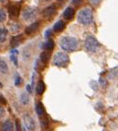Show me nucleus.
<instances>
[{
    "label": "nucleus",
    "instance_id": "1",
    "mask_svg": "<svg viewBox=\"0 0 118 131\" xmlns=\"http://www.w3.org/2000/svg\"><path fill=\"white\" fill-rule=\"evenodd\" d=\"M59 44L64 51L73 52L78 47V41L73 37H63L60 40Z\"/></svg>",
    "mask_w": 118,
    "mask_h": 131
},
{
    "label": "nucleus",
    "instance_id": "2",
    "mask_svg": "<svg viewBox=\"0 0 118 131\" xmlns=\"http://www.w3.org/2000/svg\"><path fill=\"white\" fill-rule=\"evenodd\" d=\"M77 20L83 25L90 24L93 21V12L90 7H84L78 13Z\"/></svg>",
    "mask_w": 118,
    "mask_h": 131
},
{
    "label": "nucleus",
    "instance_id": "3",
    "mask_svg": "<svg viewBox=\"0 0 118 131\" xmlns=\"http://www.w3.org/2000/svg\"><path fill=\"white\" fill-rule=\"evenodd\" d=\"M69 63H70V57L64 52H57L53 57V63L57 67H66Z\"/></svg>",
    "mask_w": 118,
    "mask_h": 131
},
{
    "label": "nucleus",
    "instance_id": "4",
    "mask_svg": "<svg viewBox=\"0 0 118 131\" xmlns=\"http://www.w3.org/2000/svg\"><path fill=\"white\" fill-rule=\"evenodd\" d=\"M84 47L88 51L95 52L100 47V43L95 37L89 36L86 37L85 41H84Z\"/></svg>",
    "mask_w": 118,
    "mask_h": 131
},
{
    "label": "nucleus",
    "instance_id": "5",
    "mask_svg": "<svg viewBox=\"0 0 118 131\" xmlns=\"http://www.w3.org/2000/svg\"><path fill=\"white\" fill-rule=\"evenodd\" d=\"M22 16H23V19L24 21H32L37 17V12L33 8H26L23 12Z\"/></svg>",
    "mask_w": 118,
    "mask_h": 131
},
{
    "label": "nucleus",
    "instance_id": "6",
    "mask_svg": "<svg viewBox=\"0 0 118 131\" xmlns=\"http://www.w3.org/2000/svg\"><path fill=\"white\" fill-rule=\"evenodd\" d=\"M24 123L25 127L27 128L28 130L30 131H34L36 128V123L34 119L31 116H30L29 115H25L24 117Z\"/></svg>",
    "mask_w": 118,
    "mask_h": 131
},
{
    "label": "nucleus",
    "instance_id": "7",
    "mask_svg": "<svg viewBox=\"0 0 118 131\" xmlns=\"http://www.w3.org/2000/svg\"><path fill=\"white\" fill-rule=\"evenodd\" d=\"M20 12V6L17 4H13L9 7V15L10 18H16L17 17Z\"/></svg>",
    "mask_w": 118,
    "mask_h": 131
},
{
    "label": "nucleus",
    "instance_id": "8",
    "mask_svg": "<svg viewBox=\"0 0 118 131\" xmlns=\"http://www.w3.org/2000/svg\"><path fill=\"white\" fill-rule=\"evenodd\" d=\"M56 12H57V8H56L55 4H52V5H50L48 6L47 8H45L43 12V14H44V17H51L53 15L55 14Z\"/></svg>",
    "mask_w": 118,
    "mask_h": 131
},
{
    "label": "nucleus",
    "instance_id": "9",
    "mask_svg": "<svg viewBox=\"0 0 118 131\" xmlns=\"http://www.w3.org/2000/svg\"><path fill=\"white\" fill-rule=\"evenodd\" d=\"M38 28H39V23L38 22H35V23L31 24L30 25H29L28 27L25 29V33L27 35L34 34L35 32H37Z\"/></svg>",
    "mask_w": 118,
    "mask_h": 131
},
{
    "label": "nucleus",
    "instance_id": "10",
    "mask_svg": "<svg viewBox=\"0 0 118 131\" xmlns=\"http://www.w3.org/2000/svg\"><path fill=\"white\" fill-rule=\"evenodd\" d=\"M74 15H75V10H74V8L70 7V6L66 8L63 12V17L66 20L72 19L73 17H74Z\"/></svg>",
    "mask_w": 118,
    "mask_h": 131
},
{
    "label": "nucleus",
    "instance_id": "11",
    "mask_svg": "<svg viewBox=\"0 0 118 131\" xmlns=\"http://www.w3.org/2000/svg\"><path fill=\"white\" fill-rule=\"evenodd\" d=\"M64 28H65V23H64L63 20H59V21H57V23L54 24V26H53V30H54L55 32H61L64 30Z\"/></svg>",
    "mask_w": 118,
    "mask_h": 131
},
{
    "label": "nucleus",
    "instance_id": "12",
    "mask_svg": "<svg viewBox=\"0 0 118 131\" xmlns=\"http://www.w3.org/2000/svg\"><path fill=\"white\" fill-rule=\"evenodd\" d=\"M1 130L2 131H13L14 130V125H13V123L10 122V120L5 121L3 124H2Z\"/></svg>",
    "mask_w": 118,
    "mask_h": 131
},
{
    "label": "nucleus",
    "instance_id": "13",
    "mask_svg": "<svg viewBox=\"0 0 118 131\" xmlns=\"http://www.w3.org/2000/svg\"><path fill=\"white\" fill-rule=\"evenodd\" d=\"M22 41H23V36L22 35L15 36L10 40V44H12V47H17V46H18L22 43Z\"/></svg>",
    "mask_w": 118,
    "mask_h": 131
},
{
    "label": "nucleus",
    "instance_id": "14",
    "mask_svg": "<svg viewBox=\"0 0 118 131\" xmlns=\"http://www.w3.org/2000/svg\"><path fill=\"white\" fill-rule=\"evenodd\" d=\"M50 59V51H44L41 53L40 55V60L42 61V63H44V64L47 63Z\"/></svg>",
    "mask_w": 118,
    "mask_h": 131
},
{
    "label": "nucleus",
    "instance_id": "15",
    "mask_svg": "<svg viewBox=\"0 0 118 131\" xmlns=\"http://www.w3.org/2000/svg\"><path fill=\"white\" fill-rule=\"evenodd\" d=\"M45 90V84L43 81H39L37 84V87H36V92L38 95H42Z\"/></svg>",
    "mask_w": 118,
    "mask_h": 131
},
{
    "label": "nucleus",
    "instance_id": "16",
    "mask_svg": "<svg viewBox=\"0 0 118 131\" xmlns=\"http://www.w3.org/2000/svg\"><path fill=\"white\" fill-rule=\"evenodd\" d=\"M8 35V30L5 28H0V43H3L6 41Z\"/></svg>",
    "mask_w": 118,
    "mask_h": 131
},
{
    "label": "nucleus",
    "instance_id": "17",
    "mask_svg": "<svg viewBox=\"0 0 118 131\" xmlns=\"http://www.w3.org/2000/svg\"><path fill=\"white\" fill-rule=\"evenodd\" d=\"M36 112H37V115L40 117L43 116L45 114V110H44V105L41 103H37V105H36Z\"/></svg>",
    "mask_w": 118,
    "mask_h": 131
},
{
    "label": "nucleus",
    "instance_id": "18",
    "mask_svg": "<svg viewBox=\"0 0 118 131\" xmlns=\"http://www.w3.org/2000/svg\"><path fill=\"white\" fill-rule=\"evenodd\" d=\"M20 101L21 103L24 104V105H27V104L30 103V95H29L28 93L26 92H23L20 95Z\"/></svg>",
    "mask_w": 118,
    "mask_h": 131
},
{
    "label": "nucleus",
    "instance_id": "19",
    "mask_svg": "<svg viewBox=\"0 0 118 131\" xmlns=\"http://www.w3.org/2000/svg\"><path fill=\"white\" fill-rule=\"evenodd\" d=\"M55 47V43L52 39H49L44 44V49L47 51H50V50H52Z\"/></svg>",
    "mask_w": 118,
    "mask_h": 131
},
{
    "label": "nucleus",
    "instance_id": "20",
    "mask_svg": "<svg viewBox=\"0 0 118 131\" xmlns=\"http://www.w3.org/2000/svg\"><path fill=\"white\" fill-rule=\"evenodd\" d=\"M8 65L5 61L4 60H0V72L4 73V74H7L8 73Z\"/></svg>",
    "mask_w": 118,
    "mask_h": 131
},
{
    "label": "nucleus",
    "instance_id": "21",
    "mask_svg": "<svg viewBox=\"0 0 118 131\" xmlns=\"http://www.w3.org/2000/svg\"><path fill=\"white\" fill-rule=\"evenodd\" d=\"M17 50H10V60L13 62V63L16 66H17L18 64V62H17Z\"/></svg>",
    "mask_w": 118,
    "mask_h": 131
},
{
    "label": "nucleus",
    "instance_id": "22",
    "mask_svg": "<svg viewBox=\"0 0 118 131\" xmlns=\"http://www.w3.org/2000/svg\"><path fill=\"white\" fill-rule=\"evenodd\" d=\"M30 56H31V52H30V50H28V48L24 49V51H23V59L25 60V61H28V60L30 58Z\"/></svg>",
    "mask_w": 118,
    "mask_h": 131
},
{
    "label": "nucleus",
    "instance_id": "23",
    "mask_svg": "<svg viewBox=\"0 0 118 131\" xmlns=\"http://www.w3.org/2000/svg\"><path fill=\"white\" fill-rule=\"evenodd\" d=\"M10 29L12 32H18L20 30V29H21V25H20L18 23H13L10 24Z\"/></svg>",
    "mask_w": 118,
    "mask_h": 131
},
{
    "label": "nucleus",
    "instance_id": "24",
    "mask_svg": "<svg viewBox=\"0 0 118 131\" xmlns=\"http://www.w3.org/2000/svg\"><path fill=\"white\" fill-rule=\"evenodd\" d=\"M6 17H7L6 12H4L3 9H0V23H3V22L5 21Z\"/></svg>",
    "mask_w": 118,
    "mask_h": 131
},
{
    "label": "nucleus",
    "instance_id": "25",
    "mask_svg": "<svg viewBox=\"0 0 118 131\" xmlns=\"http://www.w3.org/2000/svg\"><path fill=\"white\" fill-rule=\"evenodd\" d=\"M22 78L18 74H16V77H15V85L16 86H19L20 84L22 83Z\"/></svg>",
    "mask_w": 118,
    "mask_h": 131
},
{
    "label": "nucleus",
    "instance_id": "26",
    "mask_svg": "<svg viewBox=\"0 0 118 131\" xmlns=\"http://www.w3.org/2000/svg\"><path fill=\"white\" fill-rule=\"evenodd\" d=\"M4 115H5V110H4V108L0 107V118H2V117L4 116Z\"/></svg>",
    "mask_w": 118,
    "mask_h": 131
},
{
    "label": "nucleus",
    "instance_id": "27",
    "mask_svg": "<svg viewBox=\"0 0 118 131\" xmlns=\"http://www.w3.org/2000/svg\"><path fill=\"white\" fill-rule=\"evenodd\" d=\"M50 36H51V30H47L45 32H44V37H47L48 38V37H50Z\"/></svg>",
    "mask_w": 118,
    "mask_h": 131
},
{
    "label": "nucleus",
    "instance_id": "28",
    "mask_svg": "<svg viewBox=\"0 0 118 131\" xmlns=\"http://www.w3.org/2000/svg\"><path fill=\"white\" fill-rule=\"evenodd\" d=\"M100 2H101V0H90V3L94 4V5H97Z\"/></svg>",
    "mask_w": 118,
    "mask_h": 131
},
{
    "label": "nucleus",
    "instance_id": "29",
    "mask_svg": "<svg viewBox=\"0 0 118 131\" xmlns=\"http://www.w3.org/2000/svg\"><path fill=\"white\" fill-rule=\"evenodd\" d=\"M82 0H72V3L75 4V5H79L81 4Z\"/></svg>",
    "mask_w": 118,
    "mask_h": 131
},
{
    "label": "nucleus",
    "instance_id": "30",
    "mask_svg": "<svg viewBox=\"0 0 118 131\" xmlns=\"http://www.w3.org/2000/svg\"><path fill=\"white\" fill-rule=\"evenodd\" d=\"M26 89H27V91L29 93H32V89H31V86H30V85H27Z\"/></svg>",
    "mask_w": 118,
    "mask_h": 131
},
{
    "label": "nucleus",
    "instance_id": "31",
    "mask_svg": "<svg viewBox=\"0 0 118 131\" xmlns=\"http://www.w3.org/2000/svg\"><path fill=\"white\" fill-rule=\"evenodd\" d=\"M4 2H6V0H0V3H4Z\"/></svg>",
    "mask_w": 118,
    "mask_h": 131
},
{
    "label": "nucleus",
    "instance_id": "32",
    "mask_svg": "<svg viewBox=\"0 0 118 131\" xmlns=\"http://www.w3.org/2000/svg\"><path fill=\"white\" fill-rule=\"evenodd\" d=\"M64 0H57V2H59V3H62V2H63Z\"/></svg>",
    "mask_w": 118,
    "mask_h": 131
},
{
    "label": "nucleus",
    "instance_id": "33",
    "mask_svg": "<svg viewBox=\"0 0 118 131\" xmlns=\"http://www.w3.org/2000/svg\"><path fill=\"white\" fill-rule=\"evenodd\" d=\"M44 1H50V0H44Z\"/></svg>",
    "mask_w": 118,
    "mask_h": 131
}]
</instances>
